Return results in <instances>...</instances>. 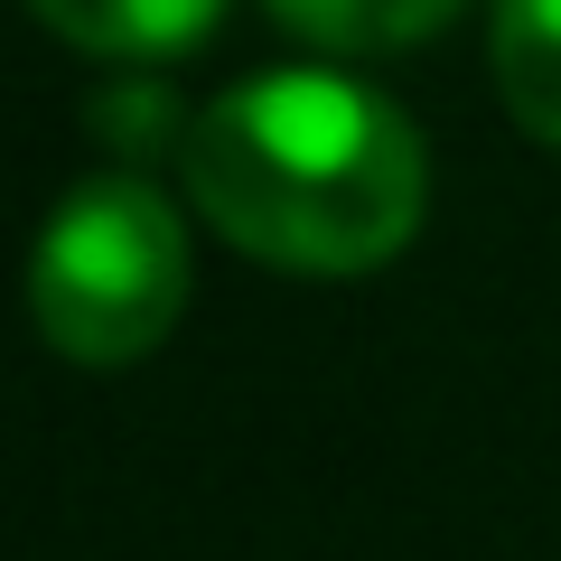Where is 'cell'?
I'll use <instances>...</instances> for the list:
<instances>
[{
	"instance_id": "4",
	"label": "cell",
	"mask_w": 561,
	"mask_h": 561,
	"mask_svg": "<svg viewBox=\"0 0 561 561\" xmlns=\"http://www.w3.org/2000/svg\"><path fill=\"white\" fill-rule=\"evenodd\" d=\"M496 94L561 150V0H496Z\"/></svg>"
},
{
	"instance_id": "5",
	"label": "cell",
	"mask_w": 561,
	"mask_h": 561,
	"mask_svg": "<svg viewBox=\"0 0 561 561\" xmlns=\"http://www.w3.org/2000/svg\"><path fill=\"white\" fill-rule=\"evenodd\" d=\"M459 0H272L280 28H300L328 57H375V47H412L449 20Z\"/></svg>"
},
{
	"instance_id": "6",
	"label": "cell",
	"mask_w": 561,
	"mask_h": 561,
	"mask_svg": "<svg viewBox=\"0 0 561 561\" xmlns=\"http://www.w3.org/2000/svg\"><path fill=\"white\" fill-rule=\"evenodd\" d=\"M94 131L113 140V150H160V140H179L187 150V122L169 94H150V84H113V94L94 103Z\"/></svg>"
},
{
	"instance_id": "3",
	"label": "cell",
	"mask_w": 561,
	"mask_h": 561,
	"mask_svg": "<svg viewBox=\"0 0 561 561\" xmlns=\"http://www.w3.org/2000/svg\"><path fill=\"white\" fill-rule=\"evenodd\" d=\"M84 57H187L225 20V0H28Z\"/></svg>"
},
{
	"instance_id": "2",
	"label": "cell",
	"mask_w": 561,
	"mask_h": 561,
	"mask_svg": "<svg viewBox=\"0 0 561 561\" xmlns=\"http://www.w3.org/2000/svg\"><path fill=\"white\" fill-rule=\"evenodd\" d=\"M38 337L66 365H131L187 309V234L150 179H84L57 197L28 262Z\"/></svg>"
},
{
	"instance_id": "1",
	"label": "cell",
	"mask_w": 561,
	"mask_h": 561,
	"mask_svg": "<svg viewBox=\"0 0 561 561\" xmlns=\"http://www.w3.org/2000/svg\"><path fill=\"white\" fill-rule=\"evenodd\" d=\"M187 197L225 243L280 272H375L412 243L431 160L421 131L375 84L319 76H253L187 113Z\"/></svg>"
}]
</instances>
